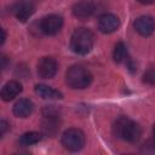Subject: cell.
<instances>
[{
	"label": "cell",
	"instance_id": "1",
	"mask_svg": "<svg viewBox=\"0 0 155 155\" xmlns=\"http://www.w3.org/2000/svg\"><path fill=\"white\" fill-rule=\"evenodd\" d=\"M113 133L115 137L128 143H136L142 134V130L137 122L127 116H120L113 125Z\"/></svg>",
	"mask_w": 155,
	"mask_h": 155
},
{
	"label": "cell",
	"instance_id": "2",
	"mask_svg": "<svg viewBox=\"0 0 155 155\" xmlns=\"http://www.w3.org/2000/svg\"><path fill=\"white\" fill-rule=\"evenodd\" d=\"M94 45V35L87 28H78L70 39V47L78 54H87Z\"/></svg>",
	"mask_w": 155,
	"mask_h": 155
},
{
	"label": "cell",
	"instance_id": "3",
	"mask_svg": "<svg viewBox=\"0 0 155 155\" xmlns=\"http://www.w3.org/2000/svg\"><path fill=\"white\" fill-rule=\"evenodd\" d=\"M65 81L69 87L75 90H82L90 86L92 82V74L82 65H71L65 73Z\"/></svg>",
	"mask_w": 155,
	"mask_h": 155
},
{
	"label": "cell",
	"instance_id": "4",
	"mask_svg": "<svg viewBox=\"0 0 155 155\" xmlns=\"http://www.w3.org/2000/svg\"><path fill=\"white\" fill-rule=\"evenodd\" d=\"M59 125L61 119L58 109L54 105H46L42 110V131L48 136H54L59 130Z\"/></svg>",
	"mask_w": 155,
	"mask_h": 155
},
{
	"label": "cell",
	"instance_id": "5",
	"mask_svg": "<svg viewBox=\"0 0 155 155\" xmlns=\"http://www.w3.org/2000/svg\"><path fill=\"white\" fill-rule=\"evenodd\" d=\"M62 144L70 151H79L85 145V134L79 128H68L62 134Z\"/></svg>",
	"mask_w": 155,
	"mask_h": 155
},
{
	"label": "cell",
	"instance_id": "6",
	"mask_svg": "<svg viewBox=\"0 0 155 155\" xmlns=\"http://www.w3.org/2000/svg\"><path fill=\"white\" fill-rule=\"evenodd\" d=\"M63 25V18L58 15H48L40 22V30L46 35L57 34Z\"/></svg>",
	"mask_w": 155,
	"mask_h": 155
},
{
	"label": "cell",
	"instance_id": "7",
	"mask_svg": "<svg viewBox=\"0 0 155 155\" xmlns=\"http://www.w3.org/2000/svg\"><path fill=\"white\" fill-rule=\"evenodd\" d=\"M11 12L19 22H25L34 13V5L28 0H17L11 6Z\"/></svg>",
	"mask_w": 155,
	"mask_h": 155
},
{
	"label": "cell",
	"instance_id": "8",
	"mask_svg": "<svg viewBox=\"0 0 155 155\" xmlns=\"http://www.w3.org/2000/svg\"><path fill=\"white\" fill-rule=\"evenodd\" d=\"M120 27V19L113 13H104L98 18V29L104 34H110L117 30Z\"/></svg>",
	"mask_w": 155,
	"mask_h": 155
},
{
	"label": "cell",
	"instance_id": "9",
	"mask_svg": "<svg viewBox=\"0 0 155 155\" xmlns=\"http://www.w3.org/2000/svg\"><path fill=\"white\" fill-rule=\"evenodd\" d=\"M57 73V62L52 57H44L38 63V74L42 79H51Z\"/></svg>",
	"mask_w": 155,
	"mask_h": 155
},
{
	"label": "cell",
	"instance_id": "10",
	"mask_svg": "<svg viewBox=\"0 0 155 155\" xmlns=\"http://www.w3.org/2000/svg\"><path fill=\"white\" fill-rule=\"evenodd\" d=\"M134 29L142 36H149L155 30V22L150 16H140L134 21Z\"/></svg>",
	"mask_w": 155,
	"mask_h": 155
},
{
	"label": "cell",
	"instance_id": "11",
	"mask_svg": "<svg viewBox=\"0 0 155 155\" xmlns=\"http://www.w3.org/2000/svg\"><path fill=\"white\" fill-rule=\"evenodd\" d=\"M94 4L92 1H79L73 6V15L80 19L90 18L94 12Z\"/></svg>",
	"mask_w": 155,
	"mask_h": 155
},
{
	"label": "cell",
	"instance_id": "12",
	"mask_svg": "<svg viewBox=\"0 0 155 155\" xmlns=\"http://www.w3.org/2000/svg\"><path fill=\"white\" fill-rule=\"evenodd\" d=\"M21 92H22V85L16 80H11L4 85L1 90V98L5 102H10L15 97H17Z\"/></svg>",
	"mask_w": 155,
	"mask_h": 155
},
{
	"label": "cell",
	"instance_id": "13",
	"mask_svg": "<svg viewBox=\"0 0 155 155\" xmlns=\"http://www.w3.org/2000/svg\"><path fill=\"white\" fill-rule=\"evenodd\" d=\"M34 110V104L28 98H21L13 105V114L17 117H28Z\"/></svg>",
	"mask_w": 155,
	"mask_h": 155
},
{
	"label": "cell",
	"instance_id": "14",
	"mask_svg": "<svg viewBox=\"0 0 155 155\" xmlns=\"http://www.w3.org/2000/svg\"><path fill=\"white\" fill-rule=\"evenodd\" d=\"M35 92L44 99H61L63 97V94L59 91H57V90H54L47 85H44V84L36 85Z\"/></svg>",
	"mask_w": 155,
	"mask_h": 155
},
{
	"label": "cell",
	"instance_id": "15",
	"mask_svg": "<svg viewBox=\"0 0 155 155\" xmlns=\"http://www.w3.org/2000/svg\"><path fill=\"white\" fill-rule=\"evenodd\" d=\"M41 140V133L39 132H25L18 138V143L21 147H30Z\"/></svg>",
	"mask_w": 155,
	"mask_h": 155
},
{
	"label": "cell",
	"instance_id": "16",
	"mask_svg": "<svg viewBox=\"0 0 155 155\" xmlns=\"http://www.w3.org/2000/svg\"><path fill=\"white\" fill-rule=\"evenodd\" d=\"M113 58L116 63H121L125 59H127V47L122 41H119L115 45L114 52H113Z\"/></svg>",
	"mask_w": 155,
	"mask_h": 155
},
{
	"label": "cell",
	"instance_id": "17",
	"mask_svg": "<svg viewBox=\"0 0 155 155\" xmlns=\"http://www.w3.org/2000/svg\"><path fill=\"white\" fill-rule=\"evenodd\" d=\"M143 81L147 85L155 86V68H150L143 74Z\"/></svg>",
	"mask_w": 155,
	"mask_h": 155
},
{
	"label": "cell",
	"instance_id": "18",
	"mask_svg": "<svg viewBox=\"0 0 155 155\" xmlns=\"http://www.w3.org/2000/svg\"><path fill=\"white\" fill-rule=\"evenodd\" d=\"M10 128V125H8V122L6 121V120H1L0 121V136L2 137L6 132H7V130Z\"/></svg>",
	"mask_w": 155,
	"mask_h": 155
},
{
	"label": "cell",
	"instance_id": "19",
	"mask_svg": "<svg viewBox=\"0 0 155 155\" xmlns=\"http://www.w3.org/2000/svg\"><path fill=\"white\" fill-rule=\"evenodd\" d=\"M138 2H140V4H143V5H150V4H153L155 0H137Z\"/></svg>",
	"mask_w": 155,
	"mask_h": 155
},
{
	"label": "cell",
	"instance_id": "20",
	"mask_svg": "<svg viewBox=\"0 0 155 155\" xmlns=\"http://www.w3.org/2000/svg\"><path fill=\"white\" fill-rule=\"evenodd\" d=\"M1 61H2L1 68H2V69H5V68H6V57H5V56H2V57H1Z\"/></svg>",
	"mask_w": 155,
	"mask_h": 155
},
{
	"label": "cell",
	"instance_id": "21",
	"mask_svg": "<svg viewBox=\"0 0 155 155\" xmlns=\"http://www.w3.org/2000/svg\"><path fill=\"white\" fill-rule=\"evenodd\" d=\"M1 34H2V36H1V45H2L4 41H5V39H6V34H5V30L4 29H1Z\"/></svg>",
	"mask_w": 155,
	"mask_h": 155
},
{
	"label": "cell",
	"instance_id": "22",
	"mask_svg": "<svg viewBox=\"0 0 155 155\" xmlns=\"http://www.w3.org/2000/svg\"><path fill=\"white\" fill-rule=\"evenodd\" d=\"M153 134H154V138H155V124H154V126H153Z\"/></svg>",
	"mask_w": 155,
	"mask_h": 155
}]
</instances>
